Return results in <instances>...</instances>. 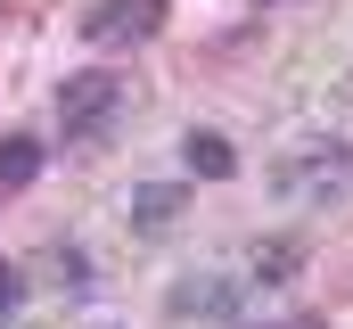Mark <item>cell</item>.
<instances>
[{
	"mask_svg": "<svg viewBox=\"0 0 353 329\" xmlns=\"http://www.w3.org/2000/svg\"><path fill=\"white\" fill-rule=\"evenodd\" d=\"M41 280L66 288V297H83V288H90V263L74 255V247H50V255H41Z\"/></svg>",
	"mask_w": 353,
	"mask_h": 329,
	"instance_id": "8",
	"label": "cell"
},
{
	"mask_svg": "<svg viewBox=\"0 0 353 329\" xmlns=\"http://www.w3.org/2000/svg\"><path fill=\"white\" fill-rule=\"evenodd\" d=\"M181 157H189L197 181H230V173H239V149H230L222 132H189V140H181Z\"/></svg>",
	"mask_w": 353,
	"mask_h": 329,
	"instance_id": "6",
	"label": "cell"
},
{
	"mask_svg": "<svg viewBox=\"0 0 353 329\" xmlns=\"http://www.w3.org/2000/svg\"><path fill=\"white\" fill-rule=\"evenodd\" d=\"M279 189H288V198H312V206H337L353 189V149H321V157L279 164Z\"/></svg>",
	"mask_w": 353,
	"mask_h": 329,
	"instance_id": "2",
	"label": "cell"
},
{
	"mask_svg": "<svg viewBox=\"0 0 353 329\" xmlns=\"http://www.w3.org/2000/svg\"><path fill=\"white\" fill-rule=\"evenodd\" d=\"M33 173H41V140L33 132H8L0 140V189H25Z\"/></svg>",
	"mask_w": 353,
	"mask_h": 329,
	"instance_id": "7",
	"label": "cell"
},
{
	"mask_svg": "<svg viewBox=\"0 0 353 329\" xmlns=\"http://www.w3.org/2000/svg\"><path fill=\"white\" fill-rule=\"evenodd\" d=\"M165 25V0H99L83 17V33L99 41V50H123V41H148Z\"/></svg>",
	"mask_w": 353,
	"mask_h": 329,
	"instance_id": "3",
	"label": "cell"
},
{
	"mask_svg": "<svg viewBox=\"0 0 353 329\" xmlns=\"http://www.w3.org/2000/svg\"><path fill=\"white\" fill-rule=\"evenodd\" d=\"M17 305H25V272H17V263H0V321H8Z\"/></svg>",
	"mask_w": 353,
	"mask_h": 329,
	"instance_id": "10",
	"label": "cell"
},
{
	"mask_svg": "<svg viewBox=\"0 0 353 329\" xmlns=\"http://www.w3.org/2000/svg\"><path fill=\"white\" fill-rule=\"evenodd\" d=\"M173 321H230L239 313V297H230V280L222 272H189V280H173Z\"/></svg>",
	"mask_w": 353,
	"mask_h": 329,
	"instance_id": "4",
	"label": "cell"
},
{
	"mask_svg": "<svg viewBox=\"0 0 353 329\" xmlns=\"http://www.w3.org/2000/svg\"><path fill=\"white\" fill-rule=\"evenodd\" d=\"M271 329H329V321H271Z\"/></svg>",
	"mask_w": 353,
	"mask_h": 329,
	"instance_id": "11",
	"label": "cell"
},
{
	"mask_svg": "<svg viewBox=\"0 0 353 329\" xmlns=\"http://www.w3.org/2000/svg\"><path fill=\"white\" fill-rule=\"evenodd\" d=\"M181 206H189V189H181V181H140V189H132V231H148V239H157V231H173Z\"/></svg>",
	"mask_w": 353,
	"mask_h": 329,
	"instance_id": "5",
	"label": "cell"
},
{
	"mask_svg": "<svg viewBox=\"0 0 353 329\" xmlns=\"http://www.w3.org/2000/svg\"><path fill=\"white\" fill-rule=\"evenodd\" d=\"M296 263H304V247H296V239H271V247H255V280H263V288H279V280H288Z\"/></svg>",
	"mask_w": 353,
	"mask_h": 329,
	"instance_id": "9",
	"label": "cell"
},
{
	"mask_svg": "<svg viewBox=\"0 0 353 329\" xmlns=\"http://www.w3.org/2000/svg\"><path fill=\"white\" fill-rule=\"evenodd\" d=\"M115 107H123V82L115 75H66V91H58V124H66V140H99L107 124H115Z\"/></svg>",
	"mask_w": 353,
	"mask_h": 329,
	"instance_id": "1",
	"label": "cell"
}]
</instances>
